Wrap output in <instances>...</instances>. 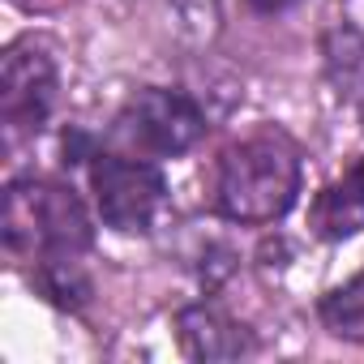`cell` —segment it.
<instances>
[{
    "label": "cell",
    "mask_w": 364,
    "mask_h": 364,
    "mask_svg": "<svg viewBox=\"0 0 364 364\" xmlns=\"http://www.w3.org/2000/svg\"><path fill=\"white\" fill-rule=\"evenodd\" d=\"M300 198V150L287 133L262 129L232 141L215 163L210 206L232 223H274Z\"/></svg>",
    "instance_id": "6da1fadb"
},
{
    "label": "cell",
    "mask_w": 364,
    "mask_h": 364,
    "mask_svg": "<svg viewBox=\"0 0 364 364\" xmlns=\"http://www.w3.org/2000/svg\"><path fill=\"white\" fill-rule=\"evenodd\" d=\"M5 249L22 262L82 257L95 240L82 198L48 176H22L5 189V219H0Z\"/></svg>",
    "instance_id": "7a4b0ae2"
},
{
    "label": "cell",
    "mask_w": 364,
    "mask_h": 364,
    "mask_svg": "<svg viewBox=\"0 0 364 364\" xmlns=\"http://www.w3.org/2000/svg\"><path fill=\"white\" fill-rule=\"evenodd\" d=\"M112 137L124 141L133 154L176 159L206 137V112L176 86H146L120 107Z\"/></svg>",
    "instance_id": "3957f363"
},
{
    "label": "cell",
    "mask_w": 364,
    "mask_h": 364,
    "mask_svg": "<svg viewBox=\"0 0 364 364\" xmlns=\"http://www.w3.org/2000/svg\"><path fill=\"white\" fill-rule=\"evenodd\" d=\"M86 176H90L99 219L107 228H116L124 236L154 228V219L167 202V180L159 176L154 163L116 154V150H95L86 159Z\"/></svg>",
    "instance_id": "277c9868"
},
{
    "label": "cell",
    "mask_w": 364,
    "mask_h": 364,
    "mask_svg": "<svg viewBox=\"0 0 364 364\" xmlns=\"http://www.w3.org/2000/svg\"><path fill=\"white\" fill-rule=\"evenodd\" d=\"M56 107V65L43 43L18 39L5 48L0 60V124L5 146L35 137Z\"/></svg>",
    "instance_id": "5b68a950"
},
{
    "label": "cell",
    "mask_w": 364,
    "mask_h": 364,
    "mask_svg": "<svg viewBox=\"0 0 364 364\" xmlns=\"http://www.w3.org/2000/svg\"><path fill=\"white\" fill-rule=\"evenodd\" d=\"M176 338L189 360H240L253 351V334L245 321L223 313L219 304H189L176 313Z\"/></svg>",
    "instance_id": "8992f818"
},
{
    "label": "cell",
    "mask_w": 364,
    "mask_h": 364,
    "mask_svg": "<svg viewBox=\"0 0 364 364\" xmlns=\"http://www.w3.org/2000/svg\"><path fill=\"white\" fill-rule=\"evenodd\" d=\"M309 228L317 240H351L364 232V154L334 176L309 206Z\"/></svg>",
    "instance_id": "52a82bcc"
},
{
    "label": "cell",
    "mask_w": 364,
    "mask_h": 364,
    "mask_svg": "<svg viewBox=\"0 0 364 364\" xmlns=\"http://www.w3.org/2000/svg\"><path fill=\"white\" fill-rule=\"evenodd\" d=\"M321 60H326V77L334 95L364 103V35L347 18L321 35Z\"/></svg>",
    "instance_id": "ba28073f"
},
{
    "label": "cell",
    "mask_w": 364,
    "mask_h": 364,
    "mask_svg": "<svg viewBox=\"0 0 364 364\" xmlns=\"http://www.w3.org/2000/svg\"><path fill=\"white\" fill-rule=\"evenodd\" d=\"M31 287H35L43 300H52L56 309H69V313L86 309V300H90V279L82 274V262H77V257H48V262H35Z\"/></svg>",
    "instance_id": "9c48e42d"
},
{
    "label": "cell",
    "mask_w": 364,
    "mask_h": 364,
    "mask_svg": "<svg viewBox=\"0 0 364 364\" xmlns=\"http://www.w3.org/2000/svg\"><path fill=\"white\" fill-rule=\"evenodd\" d=\"M317 317L321 326L343 338V343H364V274L347 279L343 287L326 291L321 304H317Z\"/></svg>",
    "instance_id": "30bf717a"
},
{
    "label": "cell",
    "mask_w": 364,
    "mask_h": 364,
    "mask_svg": "<svg viewBox=\"0 0 364 364\" xmlns=\"http://www.w3.org/2000/svg\"><path fill=\"white\" fill-rule=\"evenodd\" d=\"M180 26L193 31V39H210L219 22V0H171Z\"/></svg>",
    "instance_id": "8fae6325"
},
{
    "label": "cell",
    "mask_w": 364,
    "mask_h": 364,
    "mask_svg": "<svg viewBox=\"0 0 364 364\" xmlns=\"http://www.w3.org/2000/svg\"><path fill=\"white\" fill-rule=\"evenodd\" d=\"M245 5H249L257 18H274V14H287V9H296L300 0H245Z\"/></svg>",
    "instance_id": "7c38bea8"
},
{
    "label": "cell",
    "mask_w": 364,
    "mask_h": 364,
    "mask_svg": "<svg viewBox=\"0 0 364 364\" xmlns=\"http://www.w3.org/2000/svg\"><path fill=\"white\" fill-rule=\"evenodd\" d=\"M18 9H26V14H35V9H52V5H60V0H14Z\"/></svg>",
    "instance_id": "4fadbf2b"
},
{
    "label": "cell",
    "mask_w": 364,
    "mask_h": 364,
    "mask_svg": "<svg viewBox=\"0 0 364 364\" xmlns=\"http://www.w3.org/2000/svg\"><path fill=\"white\" fill-rule=\"evenodd\" d=\"M360 120H364V103H360Z\"/></svg>",
    "instance_id": "5bb4252c"
}]
</instances>
